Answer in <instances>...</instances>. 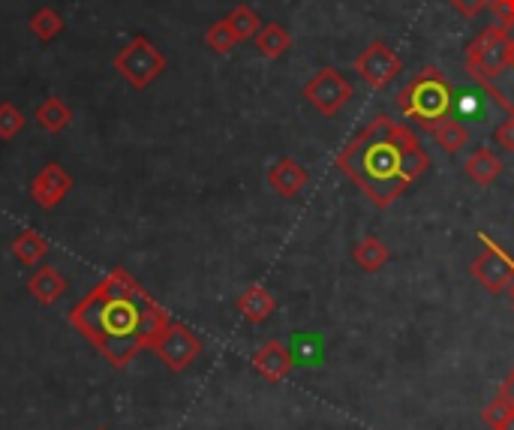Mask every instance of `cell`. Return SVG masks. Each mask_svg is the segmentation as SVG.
Segmentation results:
<instances>
[{
    "mask_svg": "<svg viewBox=\"0 0 514 430\" xmlns=\"http://www.w3.org/2000/svg\"><path fill=\"white\" fill-rule=\"evenodd\" d=\"M115 70L124 76V82L130 88L145 91V88H151L166 73V55L148 37H133L115 55Z\"/></svg>",
    "mask_w": 514,
    "mask_h": 430,
    "instance_id": "obj_5",
    "label": "cell"
},
{
    "mask_svg": "<svg viewBox=\"0 0 514 430\" xmlns=\"http://www.w3.org/2000/svg\"><path fill=\"white\" fill-rule=\"evenodd\" d=\"M25 130V112L16 103H0V139L13 142Z\"/></svg>",
    "mask_w": 514,
    "mask_h": 430,
    "instance_id": "obj_24",
    "label": "cell"
},
{
    "mask_svg": "<svg viewBox=\"0 0 514 430\" xmlns=\"http://www.w3.org/2000/svg\"><path fill=\"white\" fill-rule=\"evenodd\" d=\"M511 412H514V403H511L505 394H496V400H490V403L481 409V421H484L490 430H499V427H502V421H505Z\"/></svg>",
    "mask_w": 514,
    "mask_h": 430,
    "instance_id": "obj_25",
    "label": "cell"
},
{
    "mask_svg": "<svg viewBox=\"0 0 514 430\" xmlns=\"http://www.w3.org/2000/svg\"><path fill=\"white\" fill-rule=\"evenodd\" d=\"M499 430H514V412L502 421V427H499Z\"/></svg>",
    "mask_w": 514,
    "mask_h": 430,
    "instance_id": "obj_29",
    "label": "cell"
},
{
    "mask_svg": "<svg viewBox=\"0 0 514 430\" xmlns=\"http://www.w3.org/2000/svg\"><path fill=\"white\" fill-rule=\"evenodd\" d=\"M448 4H451L463 19H478V16L490 7V0H448Z\"/></svg>",
    "mask_w": 514,
    "mask_h": 430,
    "instance_id": "obj_26",
    "label": "cell"
},
{
    "mask_svg": "<svg viewBox=\"0 0 514 430\" xmlns=\"http://www.w3.org/2000/svg\"><path fill=\"white\" fill-rule=\"evenodd\" d=\"M13 256L22 265H40L49 256V241L37 229H22L13 238Z\"/></svg>",
    "mask_w": 514,
    "mask_h": 430,
    "instance_id": "obj_18",
    "label": "cell"
},
{
    "mask_svg": "<svg viewBox=\"0 0 514 430\" xmlns=\"http://www.w3.org/2000/svg\"><path fill=\"white\" fill-rule=\"evenodd\" d=\"M430 136H433V142H436L445 154H457V151L469 142L466 127H463L460 121H454V118H445L442 124H436V127L430 130Z\"/></svg>",
    "mask_w": 514,
    "mask_h": 430,
    "instance_id": "obj_20",
    "label": "cell"
},
{
    "mask_svg": "<svg viewBox=\"0 0 514 430\" xmlns=\"http://www.w3.org/2000/svg\"><path fill=\"white\" fill-rule=\"evenodd\" d=\"M97 430H109V427H97Z\"/></svg>",
    "mask_w": 514,
    "mask_h": 430,
    "instance_id": "obj_31",
    "label": "cell"
},
{
    "mask_svg": "<svg viewBox=\"0 0 514 430\" xmlns=\"http://www.w3.org/2000/svg\"><path fill=\"white\" fill-rule=\"evenodd\" d=\"M307 181H310L307 169L292 157H283L268 169V187L283 199H295L307 187Z\"/></svg>",
    "mask_w": 514,
    "mask_h": 430,
    "instance_id": "obj_12",
    "label": "cell"
},
{
    "mask_svg": "<svg viewBox=\"0 0 514 430\" xmlns=\"http://www.w3.org/2000/svg\"><path fill=\"white\" fill-rule=\"evenodd\" d=\"M352 67H355L358 79H361L364 85H370L373 91H382L385 85H391V82L403 73L400 55H397L388 43H382V40H373V43L355 58Z\"/></svg>",
    "mask_w": 514,
    "mask_h": 430,
    "instance_id": "obj_9",
    "label": "cell"
},
{
    "mask_svg": "<svg viewBox=\"0 0 514 430\" xmlns=\"http://www.w3.org/2000/svg\"><path fill=\"white\" fill-rule=\"evenodd\" d=\"M169 322L172 316L166 307H160L148 292L133 298H106L91 289L70 310V325L94 343L112 367H127L142 349H151Z\"/></svg>",
    "mask_w": 514,
    "mask_h": 430,
    "instance_id": "obj_2",
    "label": "cell"
},
{
    "mask_svg": "<svg viewBox=\"0 0 514 430\" xmlns=\"http://www.w3.org/2000/svg\"><path fill=\"white\" fill-rule=\"evenodd\" d=\"M493 139H496V145H499L502 151H508V154H514V118H508V121H502V124L496 127V133H493Z\"/></svg>",
    "mask_w": 514,
    "mask_h": 430,
    "instance_id": "obj_28",
    "label": "cell"
},
{
    "mask_svg": "<svg viewBox=\"0 0 514 430\" xmlns=\"http://www.w3.org/2000/svg\"><path fill=\"white\" fill-rule=\"evenodd\" d=\"M388 259H391V253H388V247L382 244V238H376V235H367V238H361V241L352 247V262H355L361 271H367V274L382 271V268L388 265Z\"/></svg>",
    "mask_w": 514,
    "mask_h": 430,
    "instance_id": "obj_16",
    "label": "cell"
},
{
    "mask_svg": "<svg viewBox=\"0 0 514 430\" xmlns=\"http://www.w3.org/2000/svg\"><path fill=\"white\" fill-rule=\"evenodd\" d=\"M454 91L448 79L436 67H424L418 76L409 79V85L397 94V109L403 118L418 121L421 130H433L445 118H451Z\"/></svg>",
    "mask_w": 514,
    "mask_h": 430,
    "instance_id": "obj_3",
    "label": "cell"
},
{
    "mask_svg": "<svg viewBox=\"0 0 514 430\" xmlns=\"http://www.w3.org/2000/svg\"><path fill=\"white\" fill-rule=\"evenodd\" d=\"M466 175L478 184V187H490L499 175H502V160L490 151V148H478L469 160H466Z\"/></svg>",
    "mask_w": 514,
    "mask_h": 430,
    "instance_id": "obj_17",
    "label": "cell"
},
{
    "mask_svg": "<svg viewBox=\"0 0 514 430\" xmlns=\"http://www.w3.org/2000/svg\"><path fill=\"white\" fill-rule=\"evenodd\" d=\"M205 43H208V49H211V52H217V55H229V52L238 46V37H235L232 25H229L226 19H220V22H214V25L208 28Z\"/></svg>",
    "mask_w": 514,
    "mask_h": 430,
    "instance_id": "obj_23",
    "label": "cell"
},
{
    "mask_svg": "<svg viewBox=\"0 0 514 430\" xmlns=\"http://www.w3.org/2000/svg\"><path fill=\"white\" fill-rule=\"evenodd\" d=\"M334 166L376 205H394L427 169L430 154L418 136L388 115H376L334 157Z\"/></svg>",
    "mask_w": 514,
    "mask_h": 430,
    "instance_id": "obj_1",
    "label": "cell"
},
{
    "mask_svg": "<svg viewBox=\"0 0 514 430\" xmlns=\"http://www.w3.org/2000/svg\"><path fill=\"white\" fill-rule=\"evenodd\" d=\"M253 367H256V373H259L262 379H268V382H283V379L292 373L295 358H292V352H289L280 340H268L262 349L253 352Z\"/></svg>",
    "mask_w": 514,
    "mask_h": 430,
    "instance_id": "obj_11",
    "label": "cell"
},
{
    "mask_svg": "<svg viewBox=\"0 0 514 430\" xmlns=\"http://www.w3.org/2000/svg\"><path fill=\"white\" fill-rule=\"evenodd\" d=\"M28 292L43 304V307H52L64 298L67 292V277L55 268V265H40L31 280H28Z\"/></svg>",
    "mask_w": 514,
    "mask_h": 430,
    "instance_id": "obj_13",
    "label": "cell"
},
{
    "mask_svg": "<svg viewBox=\"0 0 514 430\" xmlns=\"http://www.w3.org/2000/svg\"><path fill=\"white\" fill-rule=\"evenodd\" d=\"M31 31H34V37L40 40V43H52L55 37H61V31H64V19H61V13L58 10H52V7H43V10H37L34 16H31Z\"/></svg>",
    "mask_w": 514,
    "mask_h": 430,
    "instance_id": "obj_21",
    "label": "cell"
},
{
    "mask_svg": "<svg viewBox=\"0 0 514 430\" xmlns=\"http://www.w3.org/2000/svg\"><path fill=\"white\" fill-rule=\"evenodd\" d=\"M490 13L499 19L502 28H514V0H490Z\"/></svg>",
    "mask_w": 514,
    "mask_h": 430,
    "instance_id": "obj_27",
    "label": "cell"
},
{
    "mask_svg": "<svg viewBox=\"0 0 514 430\" xmlns=\"http://www.w3.org/2000/svg\"><path fill=\"white\" fill-rule=\"evenodd\" d=\"M151 349H154V355L163 361L166 370L184 373V370L202 355V337H199L193 328H187L184 322H175V319H172V322L160 331V337L151 343Z\"/></svg>",
    "mask_w": 514,
    "mask_h": 430,
    "instance_id": "obj_6",
    "label": "cell"
},
{
    "mask_svg": "<svg viewBox=\"0 0 514 430\" xmlns=\"http://www.w3.org/2000/svg\"><path fill=\"white\" fill-rule=\"evenodd\" d=\"M508 292H511V304H514V283L508 286Z\"/></svg>",
    "mask_w": 514,
    "mask_h": 430,
    "instance_id": "obj_30",
    "label": "cell"
},
{
    "mask_svg": "<svg viewBox=\"0 0 514 430\" xmlns=\"http://www.w3.org/2000/svg\"><path fill=\"white\" fill-rule=\"evenodd\" d=\"M511 64H514V37H511L508 28H502V25L484 28V31L469 43V49H466V73H469L481 88H487L490 97H493L499 106H505L508 112H511L514 106L505 100V94H502L499 88H493V79H499Z\"/></svg>",
    "mask_w": 514,
    "mask_h": 430,
    "instance_id": "obj_4",
    "label": "cell"
},
{
    "mask_svg": "<svg viewBox=\"0 0 514 430\" xmlns=\"http://www.w3.org/2000/svg\"><path fill=\"white\" fill-rule=\"evenodd\" d=\"M511 67H514V64H511Z\"/></svg>",
    "mask_w": 514,
    "mask_h": 430,
    "instance_id": "obj_33",
    "label": "cell"
},
{
    "mask_svg": "<svg viewBox=\"0 0 514 430\" xmlns=\"http://www.w3.org/2000/svg\"><path fill=\"white\" fill-rule=\"evenodd\" d=\"M511 118H514V109H511Z\"/></svg>",
    "mask_w": 514,
    "mask_h": 430,
    "instance_id": "obj_32",
    "label": "cell"
},
{
    "mask_svg": "<svg viewBox=\"0 0 514 430\" xmlns=\"http://www.w3.org/2000/svg\"><path fill=\"white\" fill-rule=\"evenodd\" d=\"M478 241L484 244V250H481V256L472 259L469 274H472L487 292L496 295V292H502V289H508V286L514 283V259H511L490 235L478 232Z\"/></svg>",
    "mask_w": 514,
    "mask_h": 430,
    "instance_id": "obj_7",
    "label": "cell"
},
{
    "mask_svg": "<svg viewBox=\"0 0 514 430\" xmlns=\"http://www.w3.org/2000/svg\"><path fill=\"white\" fill-rule=\"evenodd\" d=\"M70 190H73V175L61 166V163H46L40 172H37V178L31 181V196H34V202L43 208V211H52V208H58L67 196H70Z\"/></svg>",
    "mask_w": 514,
    "mask_h": 430,
    "instance_id": "obj_10",
    "label": "cell"
},
{
    "mask_svg": "<svg viewBox=\"0 0 514 430\" xmlns=\"http://www.w3.org/2000/svg\"><path fill=\"white\" fill-rule=\"evenodd\" d=\"M256 40V49L268 58V61H277V58H283L289 49H292V37H289V31L283 28V25H262V31L253 37Z\"/></svg>",
    "mask_w": 514,
    "mask_h": 430,
    "instance_id": "obj_19",
    "label": "cell"
},
{
    "mask_svg": "<svg viewBox=\"0 0 514 430\" xmlns=\"http://www.w3.org/2000/svg\"><path fill=\"white\" fill-rule=\"evenodd\" d=\"M226 22L232 25V31H235V37H238V43H247V40H253L259 31H262V19L256 16V10H250V7H235L229 16H226Z\"/></svg>",
    "mask_w": 514,
    "mask_h": 430,
    "instance_id": "obj_22",
    "label": "cell"
},
{
    "mask_svg": "<svg viewBox=\"0 0 514 430\" xmlns=\"http://www.w3.org/2000/svg\"><path fill=\"white\" fill-rule=\"evenodd\" d=\"M34 121L40 124V130H43V133L58 136V133H64V130L70 127V121H73V109H70L61 97H49L46 103H40V106H37Z\"/></svg>",
    "mask_w": 514,
    "mask_h": 430,
    "instance_id": "obj_15",
    "label": "cell"
},
{
    "mask_svg": "<svg viewBox=\"0 0 514 430\" xmlns=\"http://www.w3.org/2000/svg\"><path fill=\"white\" fill-rule=\"evenodd\" d=\"M304 100L325 118H337L340 109L349 103L352 97V85L343 79V73H337L334 67H325L319 70L307 85H304Z\"/></svg>",
    "mask_w": 514,
    "mask_h": 430,
    "instance_id": "obj_8",
    "label": "cell"
},
{
    "mask_svg": "<svg viewBox=\"0 0 514 430\" xmlns=\"http://www.w3.org/2000/svg\"><path fill=\"white\" fill-rule=\"evenodd\" d=\"M277 310L274 295L265 286H250L241 292L238 298V313L250 322V325H262L265 319H271V313Z\"/></svg>",
    "mask_w": 514,
    "mask_h": 430,
    "instance_id": "obj_14",
    "label": "cell"
}]
</instances>
